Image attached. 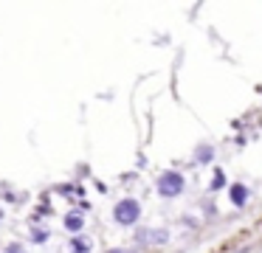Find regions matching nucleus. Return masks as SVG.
Masks as SVG:
<instances>
[{"instance_id":"423d86ee","label":"nucleus","mask_w":262,"mask_h":253,"mask_svg":"<svg viewBox=\"0 0 262 253\" xmlns=\"http://www.w3.org/2000/svg\"><path fill=\"white\" fill-rule=\"evenodd\" d=\"M231 202H234V205H245V202H248V189H245L243 183H234L231 186Z\"/></svg>"},{"instance_id":"9d476101","label":"nucleus","mask_w":262,"mask_h":253,"mask_svg":"<svg viewBox=\"0 0 262 253\" xmlns=\"http://www.w3.org/2000/svg\"><path fill=\"white\" fill-rule=\"evenodd\" d=\"M107 253H136V250H127V247H110Z\"/></svg>"},{"instance_id":"7ed1b4c3","label":"nucleus","mask_w":262,"mask_h":253,"mask_svg":"<svg viewBox=\"0 0 262 253\" xmlns=\"http://www.w3.org/2000/svg\"><path fill=\"white\" fill-rule=\"evenodd\" d=\"M136 239L138 242H152V245H164V242L169 239V231H164V228H144V231L136 234Z\"/></svg>"},{"instance_id":"20e7f679","label":"nucleus","mask_w":262,"mask_h":253,"mask_svg":"<svg viewBox=\"0 0 262 253\" xmlns=\"http://www.w3.org/2000/svg\"><path fill=\"white\" fill-rule=\"evenodd\" d=\"M71 253H91V247H93V242L88 239V236H82V234H76L74 239H71Z\"/></svg>"},{"instance_id":"9b49d317","label":"nucleus","mask_w":262,"mask_h":253,"mask_svg":"<svg viewBox=\"0 0 262 253\" xmlns=\"http://www.w3.org/2000/svg\"><path fill=\"white\" fill-rule=\"evenodd\" d=\"M9 253H23V247H20V245H12V247H9Z\"/></svg>"},{"instance_id":"1a4fd4ad","label":"nucleus","mask_w":262,"mask_h":253,"mask_svg":"<svg viewBox=\"0 0 262 253\" xmlns=\"http://www.w3.org/2000/svg\"><path fill=\"white\" fill-rule=\"evenodd\" d=\"M34 242H46V231H34Z\"/></svg>"},{"instance_id":"f03ea898","label":"nucleus","mask_w":262,"mask_h":253,"mask_svg":"<svg viewBox=\"0 0 262 253\" xmlns=\"http://www.w3.org/2000/svg\"><path fill=\"white\" fill-rule=\"evenodd\" d=\"M183 191V174L181 172H164L158 177V194L161 197H178Z\"/></svg>"},{"instance_id":"f257e3e1","label":"nucleus","mask_w":262,"mask_h":253,"mask_svg":"<svg viewBox=\"0 0 262 253\" xmlns=\"http://www.w3.org/2000/svg\"><path fill=\"white\" fill-rule=\"evenodd\" d=\"M113 219L119 225H136L138 219H141V205H138V200H133V197L119 200L113 208Z\"/></svg>"},{"instance_id":"6e6552de","label":"nucleus","mask_w":262,"mask_h":253,"mask_svg":"<svg viewBox=\"0 0 262 253\" xmlns=\"http://www.w3.org/2000/svg\"><path fill=\"white\" fill-rule=\"evenodd\" d=\"M223 183H226V174H223V172H217V174H214V180H211V189H220Z\"/></svg>"},{"instance_id":"39448f33","label":"nucleus","mask_w":262,"mask_h":253,"mask_svg":"<svg viewBox=\"0 0 262 253\" xmlns=\"http://www.w3.org/2000/svg\"><path fill=\"white\" fill-rule=\"evenodd\" d=\"M65 228H68L71 234H79V231L85 228V217H82L79 211H71L68 217H65Z\"/></svg>"},{"instance_id":"0eeeda50","label":"nucleus","mask_w":262,"mask_h":253,"mask_svg":"<svg viewBox=\"0 0 262 253\" xmlns=\"http://www.w3.org/2000/svg\"><path fill=\"white\" fill-rule=\"evenodd\" d=\"M211 157H214V149H211V146H200L198 149V160L200 163H209Z\"/></svg>"},{"instance_id":"f8f14e48","label":"nucleus","mask_w":262,"mask_h":253,"mask_svg":"<svg viewBox=\"0 0 262 253\" xmlns=\"http://www.w3.org/2000/svg\"><path fill=\"white\" fill-rule=\"evenodd\" d=\"M0 219H3V208H0Z\"/></svg>"}]
</instances>
